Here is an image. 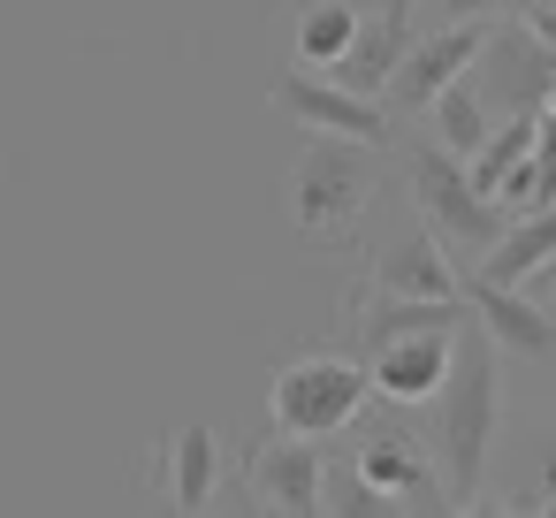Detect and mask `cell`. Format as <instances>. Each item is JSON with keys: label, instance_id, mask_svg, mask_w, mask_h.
<instances>
[{"label": "cell", "instance_id": "3957f363", "mask_svg": "<svg viewBox=\"0 0 556 518\" xmlns=\"http://www.w3.org/2000/svg\"><path fill=\"white\" fill-rule=\"evenodd\" d=\"M412 199H419V222H427L450 252H480V260H488V252L503 244V229H510L503 206L472 184V161H457V153L434 146V138L412 146Z\"/></svg>", "mask_w": 556, "mask_h": 518}, {"label": "cell", "instance_id": "cb8c5ba5", "mask_svg": "<svg viewBox=\"0 0 556 518\" xmlns=\"http://www.w3.org/2000/svg\"><path fill=\"white\" fill-rule=\"evenodd\" d=\"M533 518H556V495H541V503H533Z\"/></svg>", "mask_w": 556, "mask_h": 518}, {"label": "cell", "instance_id": "d4e9b609", "mask_svg": "<svg viewBox=\"0 0 556 518\" xmlns=\"http://www.w3.org/2000/svg\"><path fill=\"white\" fill-rule=\"evenodd\" d=\"M548 305H556V275H548Z\"/></svg>", "mask_w": 556, "mask_h": 518}, {"label": "cell", "instance_id": "603a6c76", "mask_svg": "<svg viewBox=\"0 0 556 518\" xmlns=\"http://www.w3.org/2000/svg\"><path fill=\"white\" fill-rule=\"evenodd\" d=\"M510 16H556V0H503Z\"/></svg>", "mask_w": 556, "mask_h": 518}, {"label": "cell", "instance_id": "5b68a950", "mask_svg": "<svg viewBox=\"0 0 556 518\" xmlns=\"http://www.w3.org/2000/svg\"><path fill=\"white\" fill-rule=\"evenodd\" d=\"M472 85H480V100L495 108V123H503V115H541L548 92H556V54H548L526 24H503V31H488V47H480V62H472Z\"/></svg>", "mask_w": 556, "mask_h": 518}, {"label": "cell", "instance_id": "ac0fdd59", "mask_svg": "<svg viewBox=\"0 0 556 518\" xmlns=\"http://www.w3.org/2000/svg\"><path fill=\"white\" fill-rule=\"evenodd\" d=\"M328 518H404V503L381 495L358 465H343V472H328Z\"/></svg>", "mask_w": 556, "mask_h": 518}, {"label": "cell", "instance_id": "9c48e42d", "mask_svg": "<svg viewBox=\"0 0 556 518\" xmlns=\"http://www.w3.org/2000/svg\"><path fill=\"white\" fill-rule=\"evenodd\" d=\"M465 313L518 358H556V305L526 298L518 282H488V275H465Z\"/></svg>", "mask_w": 556, "mask_h": 518}, {"label": "cell", "instance_id": "6da1fadb", "mask_svg": "<svg viewBox=\"0 0 556 518\" xmlns=\"http://www.w3.org/2000/svg\"><path fill=\"white\" fill-rule=\"evenodd\" d=\"M495 336L480 320L457 328V358H450V381L434 389V472H442V495L450 503H472L480 480H488V457H495V434H503V366H495Z\"/></svg>", "mask_w": 556, "mask_h": 518}, {"label": "cell", "instance_id": "2e32d148", "mask_svg": "<svg viewBox=\"0 0 556 518\" xmlns=\"http://www.w3.org/2000/svg\"><path fill=\"white\" fill-rule=\"evenodd\" d=\"M427 123H434V146H450L457 161H472V153L495 138V108L480 100V85H472V77H457V85L427 108Z\"/></svg>", "mask_w": 556, "mask_h": 518}, {"label": "cell", "instance_id": "4316f807", "mask_svg": "<svg viewBox=\"0 0 556 518\" xmlns=\"http://www.w3.org/2000/svg\"><path fill=\"white\" fill-rule=\"evenodd\" d=\"M320 518H328V510H320Z\"/></svg>", "mask_w": 556, "mask_h": 518}, {"label": "cell", "instance_id": "9a60e30c", "mask_svg": "<svg viewBox=\"0 0 556 518\" xmlns=\"http://www.w3.org/2000/svg\"><path fill=\"white\" fill-rule=\"evenodd\" d=\"M214 488H222V442H214V427H184L176 442H168V503L176 510H206L214 503Z\"/></svg>", "mask_w": 556, "mask_h": 518}, {"label": "cell", "instance_id": "8fae6325", "mask_svg": "<svg viewBox=\"0 0 556 518\" xmlns=\"http://www.w3.org/2000/svg\"><path fill=\"white\" fill-rule=\"evenodd\" d=\"M412 0H381V9L358 24V39H351V54L328 70L336 85H351V92H366V100H381L389 85H396V70H404V54H412Z\"/></svg>", "mask_w": 556, "mask_h": 518}, {"label": "cell", "instance_id": "ffe728a7", "mask_svg": "<svg viewBox=\"0 0 556 518\" xmlns=\"http://www.w3.org/2000/svg\"><path fill=\"white\" fill-rule=\"evenodd\" d=\"M541 495H556V442L541 450V465H533V488H526V503H541Z\"/></svg>", "mask_w": 556, "mask_h": 518}, {"label": "cell", "instance_id": "30bf717a", "mask_svg": "<svg viewBox=\"0 0 556 518\" xmlns=\"http://www.w3.org/2000/svg\"><path fill=\"white\" fill-rule=\"evenodd\" d=\"M244 480H252V495L275 503L282 518H320V510H328V457H320L313 442H298V434H275V442L244 465Z\"/></svg>", "mask_w": 556, "mask_h": 518}, {"label": "cell", "instance_id": "52a82bcc", "mask_svg": "<svg viewBox=\"0 0 556 518\" xmlns=\"http://www.w3.org/2000/svg\"><path fill=\"white\" fill-rule=\"evenodd\" d=\"M480 47H488V31L480 24H442V31H419L412 39V54H404V70H396V85L381 92L389 108H404V115H427L457 77H472V62H480Z\"/></svg>", "mask_w": 556, "mask_h": 518}, {"label": "cell", "instance_id": "e0dca14e", "mask_svg": "<svg viewBox=\"0 0 556 518\" xmlns=\"http://www.w3.org/2000/svg\"><path fill=\"white\" fill-rule=\"evenodd\" d=\"M358 0H305L298 9V62H313V70H336L343 54H351V39H358Z\"/></svg>", "mask_w": 556, "mask_h": 518}, {"label": "cell", "instance_id": "7402d4cb", "mask_svg": "<svg viewBox=\"0 0 556 518\" xmlns=\"http://www.w3.org/2000/svg\"><path fill=\"white\" fill-rule=\"evenodd\" d=\"M222 518H282V510H275V503H260V495H244V503H237V510H222Z\"/></svg>", "mask_w": 556, "mask_h": 518}, {"label": "cell", "instance_id": "8992f818", "mask_svg": "<svg viewBox=\"0 0 556 518\" xmlns=\"http://www.w3.org/2000/svg\"><path fill=\"white\" fill-rule=\"evenodd\" d=\"M472 320V313H465ZM457 320V328H465ZM457 328H412V336H389L366 351V374H374V396L381 404H434V389L450 381V358H457Z\"/></svg>", "mask_w": 556, "mask_h": 518}, {"label": "cell", "instance_id": "44dd1931", "mask_svg": "<svg viewBox=\"0 0 556 518\" xmlns=\"http://www.w3.org/2000/svg\"><path fill=\"white\" fill-rule=\"evenodd\" d=\"M450 518H518V510H510V503H480V495H472V503H450Z\"/></svg>", "mask_w": 556, "mask_h": 518}, {"label": "cell", "instance_id": "277c9868", "mask_svg": "<svg viewBox=\"0 0 556 518\" xmlns=\"http://www.w3.org/2000/svg\"><path fill=\"white\" fill-rule=\"evenodd\" d=\"M374 199V146L358 138H313L290 168V222L305 237H343Z\"/></svg>", "mask_w": 556, "mask_h": 518}, {"label": "cell", "instance_id": "7c38bea8", "mask_svg": "<svg viewBox=\"0 0 556 518\" xmlns=\"http://www.w3.org/2000/svg\"><path fill=\"white\" fill-rule=\"evenodd\" d=\"M374 290H389V298H465V282H457V267H450V244L434 237V229H412V237H396L381 260H374Z\"/></svg>", "mask_w": 556, "mask_h": 518}, {"label": "cell", "instance_id": "484cf974", "mask_svg": "<svg viewBox=\"0 0 556 518\" xmlns=\"http://www.w3.org/2000/svg\"><path fill=\"white\" fill-rule=\"evenodd\" d=\"M548 275H556V267H548ZM548 275H541V282H548Z\"/></svg>", "mask_w": 556, "mask_h": 518}, {"label": "cell", "instance_id": "7a4b0ae2", "mask_svg": "<svg viewBox=\"0 0 556 518\" xmlns=\"http://www.w3.org/2000/svg\"><path fill=\"white\" fill-rule=\"evenodd\" d=\"M366 404H374V374L366 358H343V351H305L267 381V419L275 434H298V442H336Z\"/></svg>", "mask_w": 556, "mask_h": 518}, {"label": "cell", "instance_id": "5bb4252c", "mask_svg": "<svg viewBox=\"0 0 556 518\" xmlns=\"http://www.w3.org/2000/svg\"><path fill=\"white\" fill-rule=\"evenodd\" d=\"M548 267H556V206L518 214V222L503 229V244L488 252V267H472V275H488V282H533V275H548Z\"/></svg>", "mask_w": 556, "mask_h": 518}, {"label": "cell", "instance_id": "4fadbf2b", "mask_svg": "<svg viewBox=\"0 0 556 518\" xmlns=\"http://www.w3.org/2000/svg\"><path fill=\"white\" fill-rule=\"evenodd\" d=\"M351 465H358L381 495H396V503H419V495L442 480V472L427 465V450H419L412 434H396V427H389V434H366V450H358Z\"/></svg>", "mask_w": 556, "mask_h": 518}, {"label": "cell", "instance_id": "d6986e66", "mask_svg": "<svg viewBox=\"0 0 556 518\" xmlns=\"http://www.w3.org/2000/svg\"><path fill=\"white\" fill-rule=\"evenodd\" d=\"M427 9L442 16V24H480V16H495L503 0H427Z\"/></svg>", "mask_w": 556, "mask_h": 518}, {"label": "cell", "instance_id": "ba28073f", "mask_svg": "<svg viewBox=\"0 0 556 518\" xmlns=\"http://www.w3.org/2000/svg\"><path fill=\"white\" fill-rule=\"evenodd\" d=\"M275 108L298 115L313 138L389 146V115H381V100H366V92H351V85H336V77H282V85H275Z\"/></svg>", "mask_w": 556, "mask_h": 518}]
</instances>
